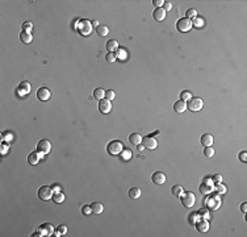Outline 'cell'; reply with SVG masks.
<instances>
[{
	"instance_id": "6da1fadb",
	"label": "cell",
	"mask_w": 247,
	"mask_h": 237,
	"mask_svg": "<svg viewBox=\"0 0 247 237\" xmlns=\"http://www.w3.org/2000/svg\"><path fill=\"white\" fill-rule=\"evenodd\" d=\"M78 32L82 34V36H90V34L92 33V23L90 21V20H86L83 19L80 20V21H78Z\"/></svg>"
},
{
	"instance_id": "7a4b0ae2",
	"label": "cell",
	"mask_w": 247,
	"mask_h": 237,
	"mask_svg": "<svg viewBox=\"0 0 247 237\" xmlns=\"http://www.w3.org/2000/svg\"><path fill=\"white\" fill-rule=\"evenodd\" d=\"M180 200H181V203H183V206H184V207H187V208H191V207H193L195 202H196V196H195L193 192L187 191V192H184V194L180 195Z\"/></svg>"
},
{
	"instance_id": "3957f363",
	"label": "cell",
	"mask_w": 247,
	"mask_h": 237,
	"mask_svg": "<svg viewBox=\"0 0 247 237\" xmlns=\"http://www.w3.org/2000/svg\"><path fill=\"white\" fill-rule=\"evenodd\" d=\"M204 203H205V206L208 207V208L216 211V210L220 208V206H221V199L218 198V195H210V196H208V198H205Z\"/></svg>"
},
{
	"instance_id": "277c9868",
	"label": "cell",
	"mask_w": 247,
	"mask_h": 237,
	"mask_svg": "<svg viewBox=\"0 0 247 237\" xmlns=\"http://www.w3.org/2000/svg\"><path fill=\"white\" fill-rule=\"evenodd\" d=\"M107 150H108V153H109L111 156H117L124 150V146H122V144L120 141L113 140V141H111L109 144H108Z\"/></svg>"
},
{
	"instance_id": "5b68a950",
	"label": "cell",
	"mask_w": 247,
	"mask_h": 237,
	"mask_svg": "<svg viewBox=\"0 0 247 237\" xmlns=\"http://www.w3.org/2000/svg\"><path fill=\"white\" fill-rule=\"evenodd\" d=\"M176 28H177V31L181 32V33L189 32L191 28H192V21L189 19H187V17H183L176 23Z\"/></svg>"
},
{
	"instance_id": "8992f818",
	"label": "cell",
	"mask_w": 247,
	"mask_h": 237,
	"mask_svg": "<svg viewBox=\"0 0 247 237\" xmlns=\"http://www.w3.org/2000/svg\"><path fill=\"white\" fill-rule=\"evenodd\" d=\"M53 187H49V186H42L39 187L38 190V198L41 200H50V198H53Z\"/></svg>"
},
{
	"instance_id": "52a82bcc",
	"label": "cell",
	"mask_w": 247,
	"mask_h": 237,
	"mask_svg": "<svg viewBox=\"0 0 247 237\" xmlns=\"http://www.w3.org/2000/svg\"><path fill=\"white\" fill-rule=\"evenodd\" d=\"M213 190H214V183L212 182V179H209V178H206V179L200 185V192L202 195H209L210 192H213Z\"/></svg>"
},
{
	"instance_id": "ba28073f",
	"label": "cell",
	"mask_w": 247,
	"mask_h": 237,
	"mask_svg": "<svg viewBox=\"0 0 247 237\" xmlns=\"http://www.w3.org/2000/svg\"><path fill=\"white\" fill-rule=\"evenodd\" d=\"M187 108L191 111H193V112L200 111L202 108V100L200 98H191L188 100V103H187Z\"/></svg>"
},
{
	"instance_id": "9c48e42d",
	"label": "cell",
	"mask_w": 247,
	"mask_h": 237,
	"mask_svg": "<svg viewBox=\"0 0 247 237\" xmlns=\"http://www.w3.org/2000/svg\"><path fill=\"white\" fill-rule=\"evenodd\" d=\"M142 144H143V146H145L146 149L154 150L155 148L158 146V141H156L152 136H147V137H145V138H142Z\"/></svg>"
},
{
	"instance_id": "30bf717a",
	"label": "cell",
	"mask_w": 247,
	"mask_h": 237,
	"mask_svg": "<svg viewBox=\"0 0 247 237\" xmlns=\"http://www.w3.org/2000/svg\"><path fill=\"white\" fill-rule=\"evenodd\" d=\"M37 150L39 153H42V154H47L51 150V144L49 140H41L37 144Z\"/></svg>"
},
{
	"instance_id": "8fae6325",
	"label": "cell",
	"mask_w": 247,
	"mask_h": 237,
	"mask_svg": "<svg viewBox=\"0 0 247 237\" xmlns=\"http://www.w3.org/2000/svg\"><path fill=\"white\" fill-rule=\"evenodd\" d=\"M37 98H38V100L46 102V100H49V99L51 98V92H50L49 88L41 87V88H38V90H37Z\"/></svg>"
},
{
	"instance_id": "7c38bea8",
	"label": "cell",
	"mask_w": 247,
	"mask_h": 237,
	"mask_svg": "<svg viewBox=\"0 0 247 237\" xmlns=\"http://www.w3.org/2000/svg\"><path fill=\"white\" fill-rule=\"evenodd\" d=\"M111 110H112L111 100H108V99H101L100 103H99V111L101 113H109Z\"/></svg>"
},
{
	"instance_id": "4fadbf2b",
	"label": "cell",
	"mask_w": 247,
	"mask_h": 237,
	"mask_svg": "<svg viewBox=\"0 0 247 237\" xmlns=\"http://www.w3.org/2000/svg\"><path fill=\"white\" fill-rule=\"evenodd\" d=\"M38 232L41 233V236H51V235L54 233V228H53V225H51V224L45 223V224L39 225Z\"/></svg>"
},
{
	"instance_id": "5bb4252c",
	"label": "cell",
	"mask_w": 247,
	"mask_h": 237,
	"mask_svg": "<svg viewBox=\"0 0 247 237\" xmlns=\"http://www.w3.org/2000/svg\"><path fill=\"white\" fill-rule=\"evenodd\" d=\"M30 83L29 82H21L18 85V88H17V94L20 96H24V95H26V94H29L30 92Z\"/></svg>"
},
{
	"instance_id": "9a60e30c",
	"label": "cell",
	"mask_w": 247,
	"mask_h": 237,
	"mask_svg": "<svg viewBox=\"0 0 247 237\" xmlns=\"http://www.w3.org/2000/svg\"><path fill=\"white\" fill-rule=\"evenodd\" d=\"M42 153H39V152H33V153H30V154L28 156V162L30 165H37L39 161H41V158H42Z\"/></svg>"
},
{
	"instance_id": "2e32d148",
	"label": "cell",
	"mask_w": 247,
	"mask_h": 237,
	"mask_svg": "<svg viewBox=\"0 0 247 237\" xmlns=\"http://www.w3.org/2000/svg\"><path fill=\"white\" fill-rule=\"evenodd\" d=\"M151 179H152V182H154V183H156V185H163V183H166V175L163 174L162 171H155L154 174H152Z\"/></svg>"
},
{
	"instance_id": "e0dca14e",
	"label": "cell",
	"mask_w": 247,
	"mask_h": 237,
	"mask_svg": "<svg viewBox=\"0 0 247 237\" xmlns=\"http://www.w3.org/2000/svg\"><path fill=\"white\" fill-rule=\"evenodd\" d=\"M209 223H208V219H202V220H200V221H197L196 223V228H197V231L199 232H208L209 231Z\"/></svg>"
},
{
	"instance_id": "ac0fdd59",
	"label": "cell",
	"mask_w": 247,
	"mask_h": 237,
	"mask_svg": "<svg viewBox=\"0 0 247 237\" xmlns=\"http://www.w3.org/2000/svg\"><path fill=\"white\" fill-rule=\"evenodd\" d=\"M152 16H154V19L156 20V21H163V20L166 19V11L163 8H155Z\"/></svg>"
},
{
	"instance_id": "d6986e66",
	"label": "cell",
	"mask_w": 247,
	"mask_h": 237,
	"mask_svg": "<svg viewBox=\"0 0 247 237\" xmlns=\"http://www.w3.org/2000/svg\"><path fill=\"white\" fill-rule=\"evenodd\" d=\"M90 207H91L92 214H95V215H100V214H103V211H104V207H103L101 203H99V202H95V203L90 204Z\"/></svg>"
},
{
	"instance_id": "ffe728a7",
	"label": "cell",
	"mask_w": 247,
	"mask_h": 237,
	"mask_svg": "<svg viewBox=\"0 0 247 237\" xmlns=\"http://www.w3.org/2000/svg\"><path fill=\"white\" fill-rule=\"evenodd\" d=\"M174 110L177 113H183V112L187 110V103L184 100H177L175 104H174Z\"/></svg>"
},
{
	"instance_id": "44dd1931",
	"label": "cell",
	"mask_w": 247,
	"mask_h": 237,
	"mask_svg": "<svg viewBox=\"0 0 247 237\" xmlns=\"http://www.w3.org/2000/svg\"><path fill=\"white\" fill-rule=\"evenodd\" d=\"M201 144L204 145L205 148H206V146H212V144H213V136L209 135V133H205V135H202V137H201Z\"/></svg>"
},
{
	"instance_id": "7402d4cb",
	"label": "cell",
	"mask_w": 247,
	"mask_h": 237,
	"mask_svg": "<svg viewBox=\"0 0 247 237\" xmlns=\"http://www.w3.org/2000/svg\"><path fill=\"white\" fill-rule=\"evenodd\" d=\"M107 49L109 53H115L118 50V42L116 40H109V41L107 42Z\"/></svg>"
},
{
	"instance_id": "603a6c76",
	"label": "cell",
	"mask_w": 247,
	"mask_h": 237,
	"mask_svg": "<svg viewBox=\"0 0 247 237\" xmlns=\"http://www.w3.org/2000/svg\"><path fill=\"white\" fill-rule=\"evenodd\" d=\"M129 141H130V144H133V145H140L142 142V136L140 135V133H133V135L129 136Z\"/></svg>"
},
{
	"instance_id": "cb8c5ba5",
	"label": "cell",
	"mask_w": 247,
	"mask_h": 237,
	"mask_svg": "<svg viewBox=\"0 0 247 237\" xmlns=\"http://www.w3.org/2000/svg\"><path fill=\"white\" fill-rule=\"evenodd\" d=\"M20 40H21L24 44H30L33 41V36L29 32H21V34H20Z\"/></svg>"
},
{
	"instance_id": "d4e9b609",
	"label": "cell",
	"mask_w": 247,
	"mask_h": 237,
	"mask_svg": "<svg viewBox=\"0 0 247 237\" xmlns=\"http://www.w3.org/2000/svg\"><path fill=\"white\" fill-rule=\"evenodd\" d=\"M51 199L54 200V203H63V200H65V195H63V192H61V191H57V192H54L53 194V198Z\"/></svg>"
},
{
	"instance_id": "484cf974",
	"label": "cell",
	"mask_w": 247,
	"mask_h": 237,
	"mask_svg": "<svg viewBox=\"0 0 247 237\" xmlns=\"http://www.w3.org/2000/svg\"><path fill=\"white\" fill-rule=\"evenodd\" d=\"M120 156H121V160H122V161H129L130 158H132V156H133V153H132L130 149H128V148H124V150L120 153Z\"/></svg>"
},
{
	"instance_id": "4316f807",
	"label": "cell",
	"mask_w": 247,
	"mask_h": 237,
	"mask_svg": "<svg viewBox=\"0 0 247 237\" xmlns=\"http://www.w3.org/2000/svg\"><path fill=\"white\" fill-rule=\"evenodd\" d=\"M96 32H97V34H99V36L105 37L107 34L109 33V29H108V27H107V25H99V27L96 28Z\"/></svg>"
},
{
	"instance_id": "83f0119b",
	"label": "cell",
	"mask_w": 247,
	"mask_h": 237,
	"mask_svg": "<svg viewBox=\"0 0 247 237\" xmlns=\"http://www.w3.org/2000/svg\"><path fill=\"white\" fill-rule=\"evenodd\" d=\"M93 98L101 100V99L105 98V91L103 90V88H95V91H93Z\"/></svg>"
},
{
	"instance_id": "f1b7e54d",
	"label": "cell",
	"mask_w": 247,
	"mask_h": 237,
	"mask_svg": "<svg viewBox=\"0 0 247 237\" xmlns=\"http://www.w3.org/2000/svg\"><path fill=\"white\" fill-rule=\"evenodd\" d=\"M129 196L132 199H138L141 196V190L138 187H133V189L129 190Z\"/></svg>"
},
{
	"instance_id": "f546056e",
	"label": "cell",
	"mask_w": 247,
	"mask_h": 237,
	"mask_svg": "<svg viewBox=\"0 0 247 237\" xmlns=\"http://www.w3.org/2000/svg\"><path fill=\"white\" fill-rule=\"evenodd\" d=\"M171 192H172V195H175L176 198H180V195H181L184 191H183V187H181V186L176 185V186H172Z\"/></svg>"
},
{
	"instance_id": "4dcf8cb0",
	"label": "cell",
	"mask_w": 247,
	"mask_h": 237,
	"mask_svg": "<svg viewBox=\"0 0 247 237\" xmlns=\"http://www.w3.org/2000/svg\"><path fill=\"white\" fill-rule=\"evenodd\" d=\"M192 27H196V28H202L204 27V20H202L201 17L196 16L193 19V21H192Z\"/></svg>"
},
{
	"instance_id": "1f68e13d",
	"label": "cell",
	"mask_w": 247,
	"mask_h": 237,
	"mask_svg": "<svg viewBox=\"0 0 247 237\" xmlns=\"http://www.w3.org/2000/svg\"><path fill=\"white\" fill-rule=\"evenodd\" d=\"M2 137H3V141L4 142H8V144H9V142L13 140V133L12 132H8V131L7 132H3Z\"/></svg>"
},
{
	"instance_id": "d6a6232c",
	"label": "cell",
	"mask_w": 247,
	"mask_h": 237,
	"mask_svg": "<svg viewBox=\"0 0 247 237\" xmlns=\"http://www.w3.org/2000/svg\"><path fill=\"white\" fill-rule=\"evenodd\" d=\"M197 215H199V217H201V219H209V211L208 208H201L197 211Z\"/></svg>"
},
{
	"instance_id": "836d02e7",
	"label": "cell",
	"mask_w": 247,
	"mask_h": 237,
	"mask_svg": "<svg viewBox=\"0 0 247 237\" xmlns=\"http://www.w3.org/2000/svg\"><path fill=\"white\" fill-rule=\"evenodd\" d=\"M116 57L118 59H121V61H125L128 58V53H126V50H124V49H118L117 53H116Z\"/></svg>"
},
{
	"instance_id": "e575fe53",
	"label": "cell",
	"mask_w": 247,
	"mask_h": 237,
	"mask_svg": "<svg viewBox=\"0 0 247 237\" xmlns=\"http://www.w3.org/2000/svg\"><path fill=\"white\" fill-rule=\"evenodd\" d=\"M66 232H67V228H66V225H59L58 228H57V231H55V236H63V235H66Z\"/></svg>"
},
{
	"instance_id": "d590c367",
	"label": "cell",
	"mask_w": 247,
	"mask_h": 237,
	"mask_svg": "<svg viewBox=\"0 0 247 237\" xmlns=\"http://www.w3.org/2000/svg\"><path fill=\"white\" fill-rule=\"evenodd\" d=\"M196 16H197V11H196V9H193V8L188 9V11H187V13H185V17H187V19H195Z\"/></svg>"
},
{
	"instance_id": "8d00e7d4",
	"label": "cell",
	"mask_w": 247,
	"mask_h": 237,
	"mask_svg": "<svg viewBox=\"0 0 247 237\" xmlns=\"http://www.w3.org/2000/svg\"><path fill=\"white\" fill-rule=\"evenodd\" d=\"M32 28H33V24L30 21H25V23L22 24V32H29V33H30Z\"/></svg>"
},
{
	"instance_id": "74e56055",
	"label": "cell",
	"mask_w": 247,
	"mask_h": 237,
	"mask_svg": "<svg viewBox=\"0 0 247 237\" xmlns=\"http://www.w3.org/2000/svg\"><path fill=\"white\" fill-rule=\"evenodd\" d=\"M204 154H205V157H208V158L213 157V156H214V150H213V148H212V146H206V148H205V150H204Z\"/></svg>"
},
{
	"instance_id": "f35d334b",
	"label": "cell",
	"mask_w": 247,
	"mask_h": 237,
	"mask_svg": "<svg viewBox=\"0 0 247 237\" xmlns=\"http://www.w3.org/2000/svg\"><path fill=\"white\" fill-rule=\"evenodd\" d=\"M214 189H216V191L218 192V194H226V187L222 185V183H218V185H216L214 186Z\"/></svg>"
},
{
	"instance_id": "ab89813d",
	"label": "cell",
	"mask_w": 247,
	"mask_h": 237,
	"mask_svg": "<svg viewBox=\"0 0 247 237\" xmlns=\"http://www.w3.org/2000/svg\"><path fill=\"white\" fill-rule=\"evenodd\" d=\"M180 98H181V100H189V99L192 98V94L189 92V91H181V94H180Z\"/></svg>"
},
{
	"instance_id": "60d3db41",
	"label": "cell",
	"mask_w": 247,
	"mask_h": 237,
	"mask_svg": "<svg viewBox=\"0 0 247 237\" xmlns=\"http://www.w3.org/2000/svg\"><path fill=\"white\" fill-rule=\"evenodd\" d=\"M105 59H107V61L109 62V63H113V62H115L116 59H117V57H116L115 53H108L107 56H105Z\"/></svg>"
},
{
	"instance_id": "b9f144b4",
	"label": "cell",
	"mask_w": 247,
	"mask_h": 237,
	"mask_svg": "<svg viewBox=\"0 0 247 237\" xmlns=\"http://www.w3.org/2000/svg\"><path fill=\"white\" fill-rule=\"evenodd\" d=\"M105 98L108 99V100H113V99L116 98L115 91H113V90H108V91H105Z\"/></svg>"
},
{
	"instance_id": "7bdbcfd3",
	"label": "cell",
	"mask_w": 247,
	"mask_h": 237,
	"mask_svg": "<svg viewBox=\"0 0 247 237\" xmlns=\"http://www.w3.org/2000/svg\"><path fill=\"white\" fill-rule=\"evenodd\" d=\"M197 220H199V215H197V212H193V214L189 215V221H191V224H196Z\"/></svg>"
},
{
	"instance_id": "ee69618b",
	"label": "cell",
	"mask_w": 247,
	"mask_h": 237,
	"mask_svg": "<svg viewBox=\"0 0 247 237\" xmlns=\"http://www.w3.org/2000/svg\"><path fill=\"white\" fill-rule=\"evenodd\" d=\"M212 182H213L214 185H218V183H221V182H222V177L220 174H216V175L212 177Z\"/></svg>"
},
{
	"instance_id": "f6af8a7d",
	"label": "cell",
	"mask_w": 247,
	"mask_h": 237,
	"mask_svg": "<svg viewBox=\"0 0 247 237\" xmlns=\"http://www.w3.org/2000/svg\"><path fill=\"white\" fill-rule=\"evenodd\" d=\"M238 158H239V161H242V162H247V152L242 150L238 154Z\"/></svg>"
},
{
	"instance_id": "bcb514c9",
	"label": "cell",
	"mask_w": 247,
	"mask_h": 237,
	"mask_svg": "<svg viewBox=\"0 0 247 237\" xmlns=\"http://www.w3.org/2000/svg\"><path fill=\"white\" fill-rule=\"evenodd\" d=\"M82 211H83V214H84L86 216H88V215H91V214H92V211H91V207H90V206H83Z\"/></svg>"
},
{
	"instance_id": "7dc6e473",
	"label": "cell",
	"mask_w": 247,
	"mask_h": 237,
	"mask_svg": "<svg viewBox=\"0 0 247 237\" xmlns=\"http://www.w3.org/2000/svg\"><path fill=\"white\" fill-rule=\"evenodd\" d=\"M163 9H164L166 12L171 11V9H172V4L170 2H164V4H163Z\"/></svg>"
},
{
	"instance_id": "c3c4849f",
	"label": "cell",
	"mask_w": 247,
	"mask_h": 237,
	"mask_svg": "<svg viewBox=\"0 0 247 237\" xmlns=\"http://www.w3.org/2000/svg\"><path fill=\"white\" fill-rule=\"evenodd\" d=\"M152 4H154L156 8H160V7H163V4H164V0H154Z\"/></svg>"
},
{
	"instance_id": "681fc988",
	"label": "cell",
	"mask_w": 247,
	"mask_h": 237,
	"mask_svg": "<svg viewBox=\"0 0 247 237\" xmlns=\"http://www.w3.org/2000/svg\"><path fill=\"white\" fill-rule=\"evenodd\" d=\"M8 149H9V144H8V142H7V144H6V142H3V145H2V153H3V154H6Z\"/></svg>"
},
{
	"instance_id": "f907efd6",
	"label": "cell",
	"mask_w": 247,
	"mask_h": 237,
	"mask_svg": "<svg viewBox=\"0 0 247 237\" xmlns=\"http://www.w3.org/2000/svg\"><path fill=\"white\" fill-rule=\"evenodd\" d=\"M241 210H242V212H243V214H246V212H247V203H243V204H242V206H241Z\"/></svg>"
},
{
	"instance_id": "816d5d0a",
	"label": "cell",
	"mask_w": 247,
	"mask_h": 237,
	"mask_svg": "<svg viewBox=\"0 0 247 237\" xmlns=\"http://www.w3.org/2000/svg\"><path fill=\"white\" fill-rule=\"evenodd\" d=\"M137 148H138V150H140V152H143V150H145V146H143V145H137Z\"/></svg>"
},
{
	"instance_id": "f5cc1de1",
	"label": "cell",
	"mask_w": 247,
	"mask_h": 237,
	"mask_svg": "<svg viewBox=\"0 0 247 237\" xmlns=\"http://www.w3.org/2000/svg\"><path fill=\"white\" fill-rule=\"evenodd\" d=\"M91 23H92V27H96V28L99 27V23L96 21V20H93V21H91Z\"/></svg>"
},
{
	"instance_id": "db71d44e",
	"label": "cell",
	"mask_w": 247,
	"mask_h": 237,
	"mask_svg": "<svg viewBox=\"0 0 247 237\" xmlns=\"http://www.w3.org/2000/svg\"><path fill=\"white\" fill-rule=\"evenodd\" d=\"M53 190H55V192H57V191H61V190H59V187H58V186H53Z\"/></svg>"
}]
</instances>
